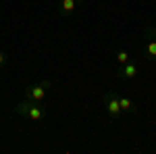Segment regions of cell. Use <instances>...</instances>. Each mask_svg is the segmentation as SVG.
I'll list each match as a JSON object with an SVG mask.
<instances>
[{"instance_id":"6da1fadb","label":"cell","mask_w":156,"mask_h":154,"mask_svg":"<svg viewBox=\"0 0 156 154\" xmlns=\"http://www.w3.org/2000/svg\"><path fill=\"white\" fill-rule=\"evenodd\" d=\"M15 110L19 113V115H23V117L31 119V121H44L46 119V110L40 106V102H31V100H27L25 98L23 102H19Z\"/></svg>"},{"instance_id":"7a4b0ae2","label":"cell","mask_w":156,"mask_h":154,"mask_svg":"<svg viewBox=\"0 0 156 154\" xmlns=\"http://www.w3.org/2000/svg\"><path fill=\"white\" fill-rule=\"evenodd\" d=\"M50 88H52V81L50 79H42L40 83H34V85L25 88V98L31 100V102H44L46 92H48Z\"/></svg>"},{"instance_id":"3957f363","label":"cell","mask_w":156,"mask_h":154,"mask_svg":"<svg viewBox=\"0 0 156 154\" xmlns=\"http://www.w3.org/2000/svg\"><path fill=\"white\" fill-rule=\"evenodd\" d=\"M102 104H104V108H106V113H108L110 119H119L121 115H123V110H121V106H119V94H117L115 90H108L106 94L102 96Z\"/></svg>"},{"instance_id":"277c9868","label":"cell","mask_w":156,"mask_h":154,"mask_svg":"<svg viewBox=\"0 0 156 154\" xmlns=\"http://www.w3.org/2000/svg\"><path fill=\"white\" fill-rule=\"evenodd\" d=\"M144 36H146V44H144L146 59L148 60H156V38H154V34L150 31V25H146Z\"/></svg>"},{"instance_id":"5b68a950","label":"cell","mask_w":156,"mask_h":154,"mask_svg":"<svg viewBox=\"0 0 156 154\" xmlns=\"http://www.w3.org/2000/svg\"><path fill=\"white\" fill-rule=\"evenodd\" d=\"M135 75H137V65L131 63V60H127L125 65L119 67V77L121 79H133Z\"/></svg>"},{"instance_id":"8992f818","label":"cell","mask_w":156,"mask_h":154,"mask_svg":"<svg viewBox=\"0 0 156 154\" xmlns=\"http://www.w3.org/2000/svg\"><path fill=\"white\" fill-rule=\"evenodd\" d=\"M83 0H60V15H71Z\"/></svg>"},{"instance_id":"52a82bcc","label":"cell","mask_w":156,"mask_h":154,"mask_svg":"<svg viewBox=\"0 0 156 154\" xmlns=\"http://www.w3.org/2000/svg\"><path fill=\"white\" fill-rule=\"evenodd\" d=\"M119 106H121L123 113H133V110H135V106H133L129 96H119Z\"/></svg>"},{"instance_id":"ba28073f","label":"cell","mask_w":156,"mask_h":154,"mask_svg":"<svg viewBox=\"0 0 156 154\" xmlns=\"http://www.w3.org/2000/svg\"><path fill=\"white\" fill-rule=\"evenodd\" d=\"M115 60H117V65H125V63H127V60H129V52H127V50H119V52H117V54H115Z\"/></svg>"},{"instance_id":"9c48e42d","label":"cell","mask_w":156,"mask_h":154,"mask_svg":"<svg viewBox=\"0 0 156 154\" xmlns=\"http://www.w3.org/2000/svg\"><path fill=\"white\" fill-rule=\"evenodd\" d=\"M4 65H6V54L0 50V67H4Z\"/></svg>"},{"instance_id":"30bf717a","label":"cell","mask_w":156,"mask_h":154,"mask_svg":"<svg viewBox=\"0 0 156 154\" xmlns=\"http://www.w3.org/2000/svg\"><path fill=\"white\" fill-rule=\"evenodd\" d=\"M150 31H152V34H154V38H156V27H154V25H150Z\"/></svg>"}]
</instances>
